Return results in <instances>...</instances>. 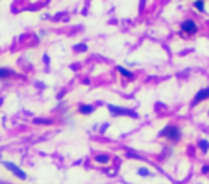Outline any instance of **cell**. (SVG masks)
<instances>
[{
  "label": "cell",
  "instance_id": "cell-1",
  "mask_svg": "<svg viewBox=\"0 0 209 184\" xmlns=\"http://www.w3.org/2000/svg\"><path fill=\"white\" fill-rule=\"evenodd\" d=\"M160 135L172 140V142H177V140H180V137H182V130H180L177 125H167L165 129L160 130Z\"/></svg>",
  "mask_w": 209,
  "mask_h": 184
},
{
  "label": "cell",
  "instance_id": "cell-2",
  "mask_svg": "<svg viewBox=\"0 0 209 184\" xmlns=\"http://www.w3.org/2000/svg\"><path fill=\"white\" fill-rule=\"evenodd\" d=\"M108 109L113 116H131V117H137V112L136 111H131V109H124V108H119V106H113L110 104Z\"/></svg>",
  "mask_w": 209,
  "mask_h": 184
},
{
  "label": "cell",
  "instance_id": "cell-3",
  "mask_svg": "<svg viewBox=\"0 0 209 184\" xmlns=\"http://www.w3.org/2000/svg\"><path fill=\"white\" fill-rule=\"evenodd\" d=\"M7 169H10V171L13 173V174H15L17 176V178H20V179H26V173L23 171V169H21V168H18L17 165H13V163H8V161H3V163H2Z\"/></svg>",
  "mask_w": 209,
  "mask_h": 184
},
{
  "label": "cell",
  "instance_id": "cell-4",
  "mask_svg": "<svg viewBox=\"0 0 209 184\" xmlns=\"http://www.w3.org/2000/svg\"><path fill=\"white\" fill-rule=\"evenodd\" d=\"M182 30L185 33H188V34H194L198 31V25L194 23L193 20H185L183 23H182Z\"/></svg>",
  "mask_w": 209,
  "mask_h": 184
},
{
  "label": "cell",
  "instance_id": "cell-5",
  "mask_svg": "<svg viewBox=\"0 0 209 184\" xmlns=\"http://www.w3.org/2000/svg\"><path fill=\"white\" fill-rule=\"evenodd\" d=\"M207 98H209V88L199 90L198 93H196V96H194V100H193V104H198V103H201V101L207 100Z\"/></svg>",
  "mask_w": 209,
  "mask_h": 184
},
{
  "label": "cell",
  "instance_id": "cell-6",
  "mask_svg": "<svg viewBox=\"0 0 209 184\" xmlns=\"http://www.w3.org/2000/svg\"><path fill=\"white\" fill-rule=\"evenodd\" d=\"M78 111H80L82 114H92V112L95 111V108H93V106H88V104H82L80 108H78Z\"/></svg>",
  "mask_w": 209,
  "mask_h": 184
},
{
  "label": "cell",
  "instance_id": "cell-7",
  "mask_svg": "<svg viewBox=\"0 0 209 184\" xmlns=\"http://www.w3.org/2000/svg\"><path fill=\"white\" fill-rule=\"evenodd\" d=\"M118 70H119V73H121V75H124V77H126V78H132V77H134V73H132V72H129V70L124 68V67H118Z\"/></svg>",
  "mask_w": 209,
  "mask_h": 184
},
{
  "label": "cell",
  "instance_id": "cell-8",
  "mask_svg": "<svg viewBox=\"0 0 209 184\" xmlns=\"http://www.w3.org/2000/svg\"><path fill=\"white\" fill-rule=\"evenodd\" d=\"M198 145H199V148H201V150H203L204 153L209 150V142H207V140H199V144H198Z\"/></svg>",
  "mask_w": 209,
  "mask_h": 184
},
{
  "label": "cell",
  "instance_id": "cell-9",
  "mask_svg": "<svg viewBox=\"0 0 209 184\" xmlns=\"http://www.w3.org/2000/svg\"><path fill=\"white\" fill-rule=\"evenodd\" d=\"M194 8L199 12H204V0H196L194 2Z\"/></svg>",
  "mask_w": 209,
  "mask_h": 184
},
{
  "label": "cell",
  "instance_id": "cell-10",
  "mask_svg": "<svg viewBox=\"0 0 209 184\" xmlns=\"http://www.w3.org/2000/svg\"><path fill=\"white\" fill-rule=\"evenodd\" d=\"M97 161L98 163H108V161H110V157H108V155H97Z\"/></svg>",
  "mask_w": 209,
  "mask_h": 184
},
{
  "label": "cell",
  "instance_id": "cell-11",
  "mask_svg": "<svg viewBox=\"0 0 209 184\" xmlns=\"http://www.w3.org/2000/svg\"><path fill=\"white\" fill-rule=\"evenodd\" d=\"M12 75V70L8 68H0V78H7V77Z\"/></svg>",
  "mask_w": 209,
  "mask_h": 184
},
{
  "label": "cell",
  "instance_id": "cell-12",
  "mask_svg": "<svg viewBox=\"0 0 209 184\" xmlns=\"http://www.w3.org/2000/svg\"><path fill=\"white\" fill-rule=\"evenodd\" d=\"M137 173H139V176H142V178H147V176L150 174V171H149L147 168H139Z\"/></svg>",
  "mask_w": 209,
  "mask_h": 184
},
{
  "label": "cell",
  "instance_id": "cell-13",
  "mask_svg": "<svg viewBox=\"0 0 209 184\" xmlns=\"http://www.w3.org/2000/svg\"><path fill=\"white\" fill-rule=\"evenodd\" d=\"M75 51H77V52L87 51V46H85V44H77V46H75Z\"/></svg>",
  "mask_w": 209,
  "mask_h": 184
}]
</instances>
